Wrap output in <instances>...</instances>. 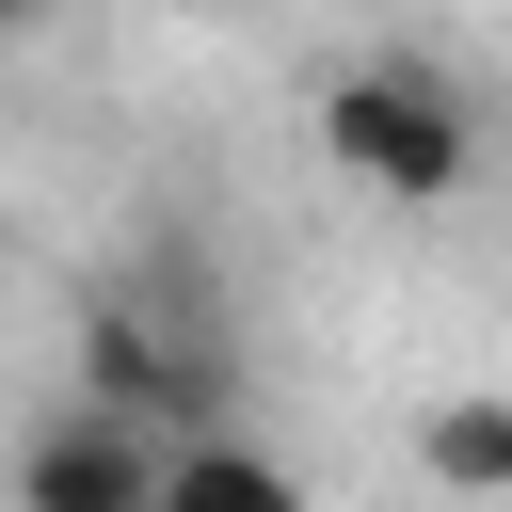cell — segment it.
Returning <instances> with one entry per match:
<instances>
[{"label":"cell","instance_id":"obj_1","mask_svg":"<svg viewBox=\"0 0 512 512\" xmlns=\"http://www.w3.org/2000/svg\"><path fill=\"white\" fill-rule=\"evenodd\" d=\"M208 400H224V336H208V304L160 288V272H128V288L96 304V336H80V416H112V432L160 448V416H208Z\"/></svg>","mask_w":512,"mask_h":512},{"label":"cell","instance_id":"obj_4","mask_svg":"<svg viewBox=\"0 0 512 512\" xmlns=\"http://www.w3.org/2000/svg\"><path fill=\"white\" fill-rule=\"evenodd\" d=\"M160 512H304V480H288L272 448L208 432V448H160Z\"/></svg>","mask_w":512,"mask_h":512},{"label":"cell","instance_id":"obj_2","mask_svg":"<svg viewBox=\"0 0 512 512\" xmlns=\"http://www.w3.org/2000/svg\"><path fill=\"white\" fill-rule=\"evenodd\" d=\"M320 144L368 176V192H464V160H480V128H464V96L432 80V64H352L336 96H320Z\"/></svg>","mask_w":512,"mask_h":512},{"label":"cell","instance_id":"obj_5","mask_svg":"<svg viewBox=\"0 0 512 512\" xmlns=\"http://www.w3.org/2000/svg\"><path fill=\"white\" fill-rule=\"evenodd\" d=\"M416 464L448 496H512V400H432L416 416Z\"/></svg>","mask_w":512,"mask_h":512},{"label":"cell","instance_id":"obj_3","mask_svg":"<svg viewBox=\"0 0 512 512\" xmlns=\"http://www.w3.org/2000/svg\"><path fill=\"white\" fill-rule=\"evenodd\" d=\"M16 512H160V448L64 400V416L16 448Z\"/></svg>","mask_w":512,"mask_h":512}]
</instances>
